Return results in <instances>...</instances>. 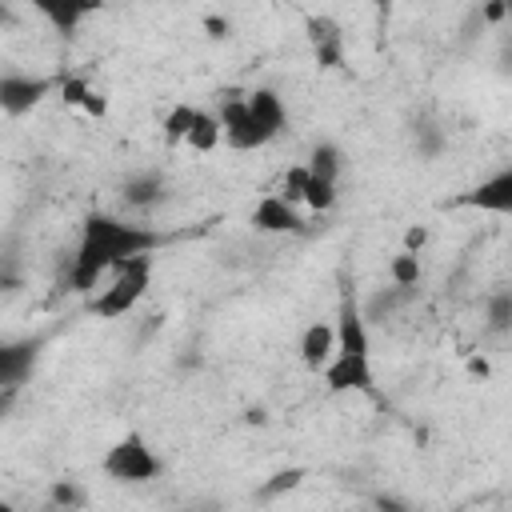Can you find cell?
<instances>
[{
	"mask_svg": "<svg viewBox=\"0 0 512 512\" xmlns=\"http://www.w3.org/2000/svg\"><path fill=\"white\" fill-rule=\"evenodd\" d=\"M216 116H220L224 144H228V148H236V152L264 148V140H260V132H256V120H252V108H248V92H228Z\"/></svg>",
	"mask_w": 512,
	"mask_h": 512,
	"instance_id": "6",
	"label": "cell"
},
{
	"mask_svg": "<svg viewBox=\"0 0 512 512\" xmlns=\"http://www.w3.org/2000/svg\"><path fill=\"white\" fill-rule=\"evenodd\" d=\"M308 172H316V176H324V180L336 184V176H340V152L332 144H316L312 156H308Z\"/></svg>",
	"mask_w": 512,
	"mask_h": 512,
	"instance_id": "16",
	"label": "cell"
},
{
	"mask_svg": "<svg viewBox=\"0 0 512 512\" xmlns=\"http://www.w3.org/2000/svg\"><path fill=\"white\" fill-rule=\"evenodd\" d=\"M300 480V472H280V476H272V484L264 488V496H272V492H280V488H292Z\"/></svg>",
	"mask_w": 512,
	"mask_h": 512,
	"instance_id": "18",
	"label": "cell"
},
{
	"mask_svg": "<svg viewBox=\"0 0 512 512\" xmlns=\"http://www.w3.org/2000/svg\"><path fill=\"white\" fill-rule=\"evenodd\" d=\"M100 468H104V476H112L120 484H144V480H152L160 472V460L152 456V448H148V440L140 432H128L104 452Z\"/></svg>",
	"mask_w": 512,
	"mask_h": 512,
	"instance_id": "4",
	"label": "cell"
},
{
	"mask_svg": "<svg viewBox=\"0 0 512 512\" xmlns=\"http://www.w3.org/2000/svg\"><path fill=\"white\" fill-rule=\"evenodd\" d=\"M248 108H252V120H256V132L264 144H272L284 128V104L272 88H252L248 92Z\"/></svg>",
	"mask_w": 512,
	"mask_h": 512,
	"instance_id": "11",
	"label": "cell"
},
{
	"mask_svg": "<svg viewBox=\"0 0 512 512\" xmlns=\"http://www.w3.org/2000/svg\"><path fill=\"white\" fill-rule=\"evenodd\" d=\"M160 196H164V180H160V176H132V180L124 184V200L136 204V208L156 204Z\"/></svg>",
	"mask_w": 512,
	"mask_h": 512,
	"instance_id": "15",
	"label": "cell"
},
{
	"mask_svg": "<svg viewBox=\"0 0 512 512\" xmlns=\"http://www.w3.org/2000/svg\"><path fill=\"white\" fill-rule=\"evenodd\" d=\"M152 288V252H140V256H128L124 264H116L108 272V284L96 288L92 296V312L100 320H120L128 316Z\"/></svg>",
	"mask_w": 512,
	"mask_h": 512,
	"instance_id": "3",
	"label": "cell"
},
{
	"mask_svg": "<svg viewBox=\"0 0 512 512\" xmlns=\"http://www.w3.org/2000/svg\"><path fill=\"white\" fill-rule=\"evenodd\" d=\"M464 204L468 208H480V212L512 216V168H500L488 180H480L472 192H464Z\"/></svg>",
	"mask_w": 512,
	"mask_h": 512,
	"instance_id": "8",
	"label": "cell"
},
{
	"mask_svg": "<svg viewBox=\"0 0 512 512\" xmlns=\"http://www.w3.org/2000/svg\"><path fill=\"white\" fill-rule=\"evenodd\" d=\"M308 44H312V56L324 64V68H336L344 60V32L336 28V20L328 16H312L308 20Z\"/></svg>",
	"mask_w": 512,
	"mask_h": 512,
	"instance_id": "10",
	"label": "cell"
},
{
	"mask_svg": "<svg viewBox=\"0 0 512 512\" xmlns=\"http://www.w3.org/2000/svg\"><path fill=\"white\" fill-rule=\"evenodd\" d=\"M164 132L172 140H184L188 148L196 152H212L220 140H224V128H220V116L204 112V108H192V104H176L168 116H164Z\"/></svg>",
	"mask_w": 512,
	"mask_h": 512,
	"instance_id": "5",
	"label": "cell"
},
{
	"mask_svg": "<svg viewBox=\"0 0 512 512\" xmlns=\"http://www.w3.org/2000/svg\"><path fill=\"white\" fill-rule=\"evenodd\" d=\"M48 92H52V80H40V76H16V72H8L0 80V104H4L8 116L32 112Z\"/></svg>",
	"mask_w": 512,
	"mask_h": 512,
	"instance_id": "7",
	"label": "cell"
},
{
	"mask_svg": "<svg viewBox=\"0 0 512 512\" xmlns=\"http://www.w3.org/2000/svg\"><path fill=\"white\" fill-rule=\"evenodd\" d=\"M504 8H508V16H512V0H504Z\"/></svg>",
	"mask_w": 512,
	"mask_h": 512,
	"instance_id": "20",
	"label": "cell"
},
{
	"mask_svg": "<svg viewBox=\"0 0 512 512\" xmlns=\"http://www.w3.org/2000/svg\"><path fill=\"white\" fill-rule=\"evenodd\" d=\"M324 380L332 392H376L372 376V340H368V316L352 288L340 292L336 312V352L324 364Z\"/></svg>",
	"mask_w": 512,
	"mask_h": 512,
	"instance_id": "2",
	"label": "cell"
},
{
	"mask_svg": "<svg viewBox=\"0 0 512 512\" xmlns=\"http://www.w3.org/2000/svg\"><path fill=\"white\" fill-rule=\"evenodd\" d=\"M392 284H400V288H416L420 284V260H416V252L412 248H404L400 256H392Z\"/></svg>",
	"mask_w": 512,
	"mask_h": 512,
	"instance_id": "17",
	"label": "cell"
},
{
	"mask_svg": "<svg viewBox=\"0 0 512 512\" xmlns=\"http://www.w3.org/2000/svg\"><path fill=\"white\" fill-rule=\"evenodd\" d=\"M424 236H428V232H424V228H412V232H408V248H412V252H416V248H420V244H424Z\"/></svg>",
	"mask_w": 512,
	"mask_h": 512,
	"instance_id": "19",
	"label": "cell"
},
{
	"mask_svg": "<svg viewBox=\"0 0 512 512\" xmlns=\"http://www.w3.org/2000/svg\"><path fill=\"white\" fill-rule=\"evenodd\" d=\"M332 352H336V324H308L304 336H300V360L312 372H324Z\"/></svg>",
	"mask_w": 512,
	"mask_h": 512,
	"instance_id": "13",
	"label": "cell"
},
{
	"mask_svg": "<svg viewBox=\"0 0 512 512\" xmlns=\"http://www.w3.org/2000/svg\"><path fill=\"white\" fill-rule=\"evenodd\" d=\"M252 224L260 228V232H300L304 228V220H300V212L292 208V200L280 192V196H264L260 204H256V212H252Z\"/></svg>",
	"mask_w": 512,
	"mask_h": 512,
	"instance_id": "9",
	"label": "cell"
},
{
	"mask_svg": "<svg viewBox=\"0 0 512 512\" xmlns=\"http://www.w3.org/2000/svg\"><path fill=\"white\" fill-rule=\"evenodd\" d=\"M160 244V236L144 224H128L112 212H92L84 224H80V240H76V256H72V268H68V280L76 292H96L100 280L124 264L128 256H140V252H152Z\"/></svg>",
	"mask_w": 512,
	"mask_h": 512,
	"instance_id": "1",
	"label": "cell"
},
{
	"mask_svg": "<svg viewBox=\"0 0 512 512\" xmlns=\"http://www.w3.org/2000/svg\"><path fill=\"white\" fill-rule=\"evenodd\" d=\"M32 360H36V344L32 340H12L0 348V380L4 388H16L28 372H32Z\"/></svg>",
	"mask_w": 512,
	"mask_h": 512,
	"instance_id": "14",
	"label": "cell"
},
{
	"mask_svg": "<svg viewBox=\"0 0 512 512\" xmlns=\"http://www.w3.org/2000/svg\"><path fill=\"white\" fill-rule=\"evenodd\" d=\"M32 8H36L56 32H76L80 20L100 8V0H32Z\"/></svg>",
	"mask_w": 512,
	"mask_h": 512,
	"instance_id": "12",
	"label": "cell"
}]
</instances>
